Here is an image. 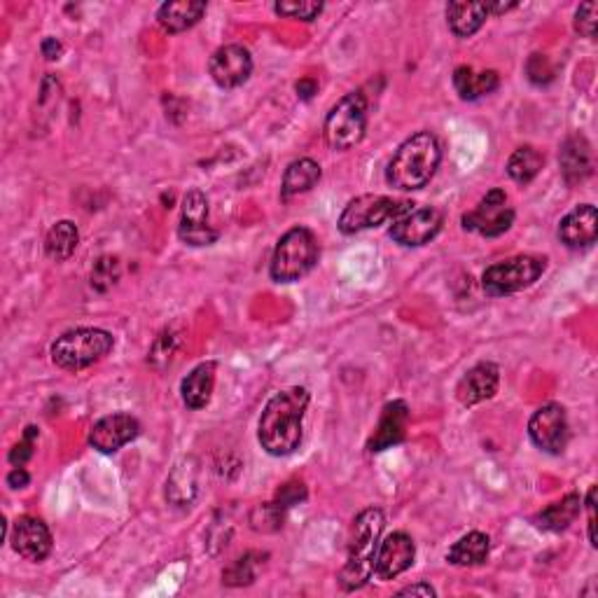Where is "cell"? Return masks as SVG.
Here are the masks:
<instances>
[{"label": "cell", "mask_w": 598, "mask_h": 598, "mask_svg": "<svg viewBox=\"0 0 598 598\" xmlns=\"http://www.w3.org/2000/svg\"><path fill=\"white\" fill-rule=\"evenodd\" d=\"M311 395L307 388L292 386L269 398L257 423V440L269 456L295 454L304 437V414Z\"/></svg>", "instance_id": "cell-1"}, {"label": "cell", "mask_w": 598, "mask_h": 598, "mask_svg": "<svg viewBox=\"0 0 598 598\" xmlns=\"http://www.w3.org/2000/svg\"><path fill=\"white\" fill-rule=\"evenodd\" d=\"M442 162V148L435 134L419 131L395 152L386 169V183L400 192H416L433 180Z\"/></svg>", "instance_id": "cell-2"}, {"label": "cell", "mask_w": 598, "mask_h": 598, "mask_svg": "<svg viewBox=\"0 0 598 598\" xmlns=\"http://www.w3.org/2000/svg\"><path fill=\"white\" fill-rule=\"evenodd\" d=\"M384 526L386 517L379 507H367L353 519L349 556H346L342 573H339V584L344 591H358L372 580L374 559H377Z\"/></svg>", "instance_id": "cell-3"}, {"label": "cell", "mask_w": 598, "mask_h": 598, "mask_svg": "<svg viewBox=\"0 0 598 598\" xmlns=\"http://www.w3.org/2000/svg\"><path fill=\"white\" fill-rule=\"evenodd\" d=\"M115 349V337L101 328H75L54 339L52 363L68 372L87 370Z\"/></svg>", "instance_id": "cell-4"}, {"label": "cell", "mask_w": 598, "mask_h": 598, "mask_svg": "<svg viewBox=\"0 0 598 598\" xmlns=\"http://www.w3.org/2000/svg\"><path fill=\"white\" fill-rule=\"evenodd\" d=\"M318 255L321 248L316 234L307 227H292L276 243L269 274L276 283H295L316 267Z\"/></svg>", "instance_id": "cell-5"}, {"label": "cell", "mask_w": 598, "mask_h": 598, "mask_svg": "<svg viewBox=\"0 0 598 598\" xmlns=\"http://www.w3.org/2000/svg\"><path fill=\"white\" fill-rule=\"evenodd\" d=\"M325 141L332 150H351L365 138L367 99L363 92H351L339 99L325 117Z\"/></svg>", "instance_id": "cell-6"}, {"label": "cell", "mask_w": 598, "mask_h": 598, "mask_svg": "<svg viewBox=\"0 0 598 598\" xmlns=\"http://www.w3.org/2000/svg\"><path fill=\"white\" fill-rule=\"evenodd\" d=\"M547 260L538 255L507 257L503 262L491 264L482 274V288L489 297H507L528 288L545 274Z\"/></svg>", "instance_id": "cell-7"}, {"label": "cell", "mask_w": 598, "mask_h": 598, "mask_svg": "<svg viewBox=\"0 0 598 598\" xmlns=\"http://www.w3.org/2000/svg\"><path fill=\"white\" fill-rule=\"evenodd\" d=\"M409 204H412V201L381 197V194H363V197H356L346 204L344 213L339 215L337 225L342 229V234L349 236L365 232V229L393 222Z\"/></svg>", "instance_id": "cell-8"}, {"label": "cell", "mask_w": 598, "mask_h": 598, "mask_svg": "<svg viewBox=\"0 0 598 598\" xmlns=\"http://www.w3.org/2000/svg\"><path fill=\"white\" fill-rule=\"evenodd\" d=\"M444 225L442 211H437L433 206H421V204H409L405 211H402L398 218L391 222V229H388V236L395 243L407 248H419L426 246L440 234Z\"/></svg>", "instance_id": "cell-9"}, {"label": "cell", "mask_w": 598, "mask_h": 598, "mask_svg": "<svg viewBox=\"0 0 598 598\" xmlns=\"http://www.w3.org/2000/svg\"><path fill=\"white\" fill-rule=\"evenodd\" d=\"M465 232H475L482 236H500L512 227L514 222V208L510 206L505 190H491L486 192V197L472 208L470 213H465L463 218Z\"/></svg>", "instance_id": "cell-10"}, {"label": "cell", "mask_w": 598, "mask_h": 598, "mask_svg": "<svg viewBox=\"0 0 598 598\" xmlns=\"http://www.w3.org/2000/svg\"><path fill=\"white\" fill-rule=\"evenodd\" d=\"M178 236L192 248H204L218 241L220 232L208 222V197L201 190H190L183 197Z\"/></svg>", "instance_id": "cell-11"}, {"label": "cell", "mask_w": 598, "mask_h": 598, "mask_svg": "<svg viewBox=\"0 0 598 598\" xmlns=\"http://www.w3.org/2000/svg\"><path fill=\"white\" fill-rule=\"evenodd\" d=\"M528 437L535 447L547 451V454L559 456L563 449L568 447V416L566 409L556 402H549V405H542L538 412L531 416L528 421Z\"/></svg>", "instance_id": "cell-12"}, {"label": "cell", "mask_w": 598, "mask_h": 598, "mask_svg": "<svg viewBox=\"0 0 598 598\" xmlns=\"http://www.w3.org/2000/svg\"><path fill=\"white\" fill-rule=\"evenodd\" d=\"M208 73L220 89H236L253 75V57L248 47L225 45L208 61Z\"/></svg>", "instance_id": "cell-13"}, {"label": "cell", "mask_w": 598, "mask_h": 598, "mask_svg": "<svg viewBox=\"0 0 598 598\" xmlns=\"http://www.w3.org/2000/svg\"><path fill=\"white\" fill-rule=\"evenodd\" d=\"M141 435V423L131 414L117 412L103 416L101 421L94 423L92 433H89V444L99 454H115L129 442H134Z\"/></svg>", "instance_id": "cell-14"}, {"label": "cell", "mask_w": 598, "mask_h": 598, "mask_svg": "<svg viewBox=\"0 0 598 598\" xmlns=\"http://www.w3.org/2000/svg\"><path fill=\"white\" fill-rule=\"evenodd\" d=\"M414 559H416V545L412 535H407L405 531H395L379 545L372 577H377L381 582L395 580V577L414 566Z\"/></svg>", "instance_id": "cell-15"}, {"label": "cell", "mask_w": 598, "mask_h": 598, "mask_svg": "<svg viewBox=\"0 0 598 598\" xmlns=\"http://www.w3.org/2000/svg\"><path fill=\"white\" fill-rule=\"evenodd\" d=\"M10 542L12 549L22 556L26 561L40 563L45 561L52 552V533L43 519L38 517H19L15 524H12V533H10Z\"/></svg>", "instance_id": "cell-16"}, {"label": "cell", "mask_w": 598, "mask_h": 598, "mask_svg": "<svg viewBox=\"0 0 598 598\" xmlns=\"http://www.w3.org/2000/svg\"><path fill=\"white\" fill-rule=\"evenodd\" d=\"M498 384H500L498 365L484 360V363H477L475 367H470V370L463 374L456 386V398L463 407L479 405V402L491 400L493 395L498 393Z\"/></svg>", "instance_id": "cell-17"}, {"label": "cell", "mask_w": 598, "mask_h": 598, "mask_svg": "<svg viewBox=\"0 0 598 598\" xmlns=\"http://www.w3.org/2000/svg\"><path fill=\"white\" fill-rule=\"evenodd\" d=\"M559 239L570 250L591 248L598 239V211L596 206H575L559 225Z\"/></svg>", "instance_id": "cell-18"}, {"label": "cell", "mask_w": 598, "mask_h": 598, "mask_svg": "<svg viewBox=\"0 0 598 598\" xmlns=\"http://www.w3.org/2000/svg\"><path fill=\"white\" fill-rule=\"evenodd\" d=\"M409 428V407L405 400H393L388 402L381 412L379 426L374 428V435L367 442V449L372 454H379V451H386L395 447V444L405 442Z\"/></svg>", "instance_id": "cell-19"}, {"label": "cell", "mask_w": 598, "mask_h": 598, "mask_svg": "<svg viewBox=\"0 0 598 598\" xmlns=\"http://www.w3.org/2000/svg\"><path fill=\"white\" fill-rule=\"evenodd\" d=\"M559 166L566 185L584 183L591 176V171H594V155H591V145L587 138L580 134L568 136L561 145Z\"/></svg>", "instance_id": "cell-20"}, {"label": "cell", "mask_w": 598, "mask_h": 598, "mask_svg": "<svg viewBox=\"0 0 598 598\" xmlns=\"http://www.w3.org/2000/svg\"><path fill=\"white\" fill-rule=\"evenodd\" d=\"M206 10L208 5L204 0H176V3H164L157 10V22L166 33H183L197 26Z\"/></svg>", "instance_id": "cell-21"}, {"label": "cell", "mask_w": 598, "mask_h": 598, "mask_svg": "<svg viewBox=\"0 0 598 598\" xmlns=\"http://www.w3.org/2000/svg\"><path fill=\"white\" fill-rule=\"evenodd\" d=\"M215 370H218V365L213 363V360H208V363H201L194 367V370L187 374L183 379V384H180V395H183V402L187 409H204L208 402H211V395H213V388H215Z\"/></svg>", "instance_id": "cell-22"}, {"label": "cell", "mask_w": 598, "mask_h": 598, "mask_svg": "<svg viewBox=\"0 0 598 598\" xmlns=\"http://www.w3.org/2000/svg\"><path fill=\"white\" fill-rule=\"evenodd\" d=\"M197 498V461L185 458L166 479V500L173 507H190Z\"/></svg>", "instance_id": "cell-23"}, {"label": "cell", "mask_w": 598, "mask_h": 598, "mask_svg": "<svg viewBox=\"0 0 598 598\" xmlns=\"http://www.w3.org/2000/svg\"><path fill=\"white\" fill-rule=\"evenodd\" d=\"M491 554V538L482 531H472L456 540L447 552V561L458 568L482 566Z\"/></svg>", "instance_id": "cell-24"}, {"label": "cell", "mask_w": 598, "mask_h": 598, "mask_svg": "<svg viewBox=\"0 0 598 598\" xmlns=\"http://www.w3.org/2000/svg\"><path fill=\"white\" fill-rule=\"evenodd\" d=\"M486 17H489L486 3H465V0H456V3L447 5V24L456 38L475 36L484 26Z\"/></svg>", "instance_id": "cell-25"}, {"label": "cell", "mask_w": 598, "mask_h": 598, "mask_svg": "<svg viewBox=\"0 0 598 598\" xmlns=\"http://www.w3.org/2000/svg\"><path fill=\"white\" fill-rule=\"evenodd\" d=\"M321 176H323L321 164L314 162V159L309 157L295 159V162H292L283 173V185H281L283 199H292L297 197V194L309 192L311 187L318 185Z\"/></svg>", "instance_id": "cell-26"}, {"label": "cell", "mask_w": 598, "mask_h": 598, "mask_svg": "<svg viewBox=\"0 0 598 598\" xmlns=\"http://www.w3.org/2000/svg\"><path fill=\"white\" fill-rule=\"evenodd\" d=\"M580 510H582V498L577 496V493H568V496L561 498L559 503H552L542 512L535 514L533 521L535 526L542 528V531L559 533V531H566V528L580 517Z\"/></svg>", "instance_id": "cell-27"}, {"label": "cell", "mask_w": 598, "mask_h": 598, "mask_svg": "<svg viewBox=\"0 0 598 598\" xmlns=\"http://www.w3.org/2000/svg\"><path fill=\"white\" fill-rule=\"evenodd\" d=\"M500 78L496 71L475 73L470 66H458L454 71V87L463 101H477L482 96L496 92Z\"/></svg>", "instance_id": "cell-28"}, {"label": "cell", "mask_w": 598, "mask_h": 598, "mask_svg": "<svg viewBox=\"0 0 598 598\" xmlns=\"http://www.w3.org/2000/svg\"><path fill=\"white\" fill-rule=\"evenodd\" d=\"M80 246V229L71 220H59L45 236V253L54 262H66Z\"/></svg>", "instance_id": "cell-29"}, {"label": "cell", "mask_w": 598, "mask_h": 598, "mask_svg": "<svg viewBox=\"0 0 598 598\" xmlns=\"http://www.w3.org/2000/svg\"><path fill=\"white\" fill-rule=\"evenodd\" d=\"M542 164H545L542 152L535 150L533 145H524V148L514 150L512 157L507 159V176H510L514 183L526 185L542 171Z\"/></svg>", "instance_id": "cell-30"}, {"label": "cell", "mask_w": 598, "mask_h": 598, "mask_svg": "<svg viewBox=\"0 0 598 598\" xmlns=\"http://www.w3.org/2000/svg\"><path fill=\"white\" fill-rule=\"evenodd\" d=\"M274 12L288 19H302V22H314V19L323 12L321 0H283V3L274 5Z\"/></svg>", "instance_id": "cell-31"}, {"label": "cell", "mask_w": 598, "mask_h": 598, "mask_svg": "<svg viewBox=\"0 0 598 598\" xmlns=\"http://www.w3.org/2000/svg\"><path fill=\"white\" fill-rule=\"evenodd\" d=\"M257 554H246L241 556L239 561H234L225 573H222V582L229 584V587H243V584H250L257 575V561H253Z\"/></svg>", "instance_id": "cell-32"}, {"label": "cell", "mask_w": 598, "mask_h": 598, "mask_svg": "<svg viewBox=\"0 0 598 598\" xmlns=\"http://www.w3.org/2000/svg\"><path fill=\"white\" fill-rule=\"evenodd\" d=\"M283 507L276 503H267L255 507L253 514H250V524H253L255 531H264V533H274L283 526Z\"/></svg>", "instance_id": "cell-33"}, {"label": "cell", "mask_w": 598, "mask_h": 598, "mask_svg": "<svg viewBox=\"0 0 598 598\" xmlns=\"http://www.w3.org/2000/svg\"><path fill=\"white\" fill-rule=\"evenodd\" d=\"M117 278H120V262H117V257H101V260L94 264L92 288L106 292L117 283Z\"/></svg>", "instance_id": "cell-34"}, {"label": "cell", "mask_w": 598, "mask_h": 598, "mask_svg": "<svg viewBox=\"0 0 598 598\" xmlns=\"http://www.w3.org/2000/svg\"><path fill=\"white\" fill-rule=\"evenodd\" d=\"M38 435H40V428H36V426H29L24 430V437H22V442L19 444H15V447H12V451H10V463L15 465V468H19V465H26L31 461L33 458V449H36V440H38Z\"/></svg>", "instance_id": "cell-35"}, {"label": "cell", "mask_w": 598, "mask_h": 598, "mask_svg": "<svg viewBox=\"0 0 598 598\" xmlns=\"http://www.w3.org/2000/svg\"><path fill=\"white\" fill-rule=\"evenodd\" d=\"M526 73H528V80L538 87L549 85V82L554 80V66L549 64V59L545 57V54H533L526 64Z\"/></svg>", "instance_id": "cell-36"}, {"label": "cell", "mask_w": 598, "mask_h": 598, "mask_svg": "<svg viewBox=\"0 0 598 598\" xmlns=\"http://www.w3.org/2000/svg\"><path fill=\"white\" fill-rule=\"evenodd\" d=\"M596 12L598 5L596 3H582L575 12V31L584 38H594L596 36Z\"/></svg>", "instance_id": "cell-37"}, {"label": "cell", "mask_w": 598, "mask_h": 598, "mask_svg": "<svg viewBox=\"0 0 598 598\" xmlns=\"http://www.w3.org/2000/svg\"><path fill=\"white\" fill-rule=\"evenodd\" d=\"M304 500H307V486H304L302 482H288L278 489L274 503L281 505L283 510H288V507L304 503Z\"/></svg>", "instance_id": "cell-38"}, {"label": "cell", "mask_w": 598, "mask_h": 598, "mask_svg": "<svg viewBox=\"0 0 598 598\" xmlns=\"http://www.w3.org/2000/svg\"><path fill=\"white\" fill-rule=\"evenodd\" d=\"M587 512H589V540L591 547H596V486H591L587 493Z\"/></svg>", "instance_id": "cell-39"}, {"label": "cell", "mask_w": 598, "mask_h": 598, "mask_svg": "<svg viewBox=\"0 0 598 598\" xmlns=\"http://www.w3.org/2000/svg\"><path fill=\"white\" fill-rule=\"evenodd\" d=\"M398 596H426V598H435L437 591L430 582H416V584H409V587L400 589Z\"/></svg>", "instance_id": "cell-40"}, {"label": "cell", "mask_w": 598, "mask_h": 598, "mask_svg": "<svg viewBox=\"0 0 598 598\" xmlns=\"http://www.w3.org/2000/svg\"><path fill=\"white\" fill-rule=\"evenodd\" d=\"M29 484H31V475L24 470V465H19V468H12V472L8 475L10 489H26Z\"/></svg>", "instance_id": "cell-41"}, {"label": "cell", "mask_w": 598, "mask_h": 598, "mask_svg": "<svg viewBox=\"0 0 598 598\" xmlns=\"http://www.w3.org/2000/svg\"><path fill=\"white\" fill-rule=\"evenodd\" d=\"M40 52H43V57L47 61H54V59L61 57V52H64V45H61L57 38H45L43 45H40Z\"/></svg>", "instance_id": "cell-42"}, {"label": "cell", "mask_w": 598, "mask_h": 598, "mask_svg": "<svg viewBox=\"0 0 598 598\" xmlns=\"http://www.w3.org/2000/svg\"><path fill=\"white\" fill-rule=\"evenodd\" d=\"M297 96L302 101H309L311 96H314L316 92H318V85H316V80H311V78H304V80H299L297 82Z\"/></svg>", "instance_id": "cell-43"}, {"label": "cell", "mask_w": 598, "mask_h": 598, "mask_svg": "<svg viewBox=\"0 0 598 598\" xmlns=\"http://www.w3.org/2000/svg\"><path fill=\"white\" fill-rule=\"evenodd\" d=\"M486 8H489V15H505V12H510L514 8H519V3H503V0H496V3H486Z\"/></svg>", "instance_id": "cell-44"}]
</instances>
